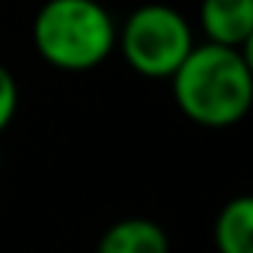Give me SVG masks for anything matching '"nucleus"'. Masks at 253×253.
Listing matches in <instances>:
<instances>
[{
  "instance_id": "f257e3e1",
  "label": "nucleus",
  "mask_w": 253,
  "mask_h": 253,
  "mask_svg": "<svg viewBox=\"0 0 253 253\" xmlns=\"http://www.w3.org/2000/svg\"><path fill=\"white\" fill-rule=\"evenodd\" d=\"M176 107L203 128H232L253 104L250 51L223 45H194L170 78Z\"/></svg>"
},
{
  "instance_id": "f03ea898",
  "label": "nucleus",
  "mask_w": 253,
  "mask_h": 253,
  "mask_svg": "<svg viewBox=\"0 0 253 253\" xmlns=\"http://www.w3.org/2000/svg\"><path fill=\"white\" fill-rule=\"evenodd\" d=\"M36 54L60 72H92L116 51V18L98 0H45L33 18Z\"/></svg>"
},
{
  "instance_id": "7ed1b4c3",
  "label": "nucleus",
  "mask_w": 253,
  "mask_h": 253,
  "mask_svg": "<svg viewBox=\"0 0 253 253\" xmlns=\"http://www.w3.org/2000/svg\"><path fill=\"white\" fill-rule=\"evenodd\" d=\"M194 45L191 21L167 3H143L116 24V51L125 66L152 81H170Z\"/></svg>"
},
{
  "instance_id": "20e7f679",
  "label": "nucleus",
  "mask_w": 253,
  "mask_h": 253,
  "mask_svg": "<svg viewBox=\"0 0 253 253\" xmlns=\"http://www.w3.org/2000/svg\"><path fill=\"white\" fill-rule=\"evenodd\" d=\"M200 27L206 42L250 51L253 36V0H203Z\"/></svg>"
},
{
  "instance_id": "39448f33",
  "label": "nucleus",
  "mask_w": 253,
  "mask_h": 253,
  "mask_svg": "<svg viewBox=\"0 0 253 253\" xmlns=\"http://www.w3.org/2000/svg\"><path fill=\"white\" fill-rule=\"evenodd\" d=\"M95 253H170V238L152 217H122L101 232Z\"/></svg>"
},
{
  "instance_id": "423d86ee",
  "label": "nucleus",
  "mask_w": 253,
  "mask_h": 253,
  "mask_svg": "<svg viewBox=\"0 0 253 253\" xmlns=\"http://www.w3.org/2000/svg\"><path fill=\"white\" fill-rule=\"evenodd\" d=\"M217 253H253V200L247 194L232 197L214 217Z\"/></svg>"
},
{
  "instance_id": "0eeeda50",
  "label": "nucleus",
  "mask_w": 253,
  "mask_h": 253,
  "mask_svg": "<svg viewBox=\"0 0 253 253\" xmlns=\"http://www.w3.org/2000/svg\"><path fill=\"white\" fill-rule=\"evenodd\" d=\"M18 98H21V92H18L15 75L0 63V134L12 125V119L18 113Z\"/></svg>"
}]
</instances>
